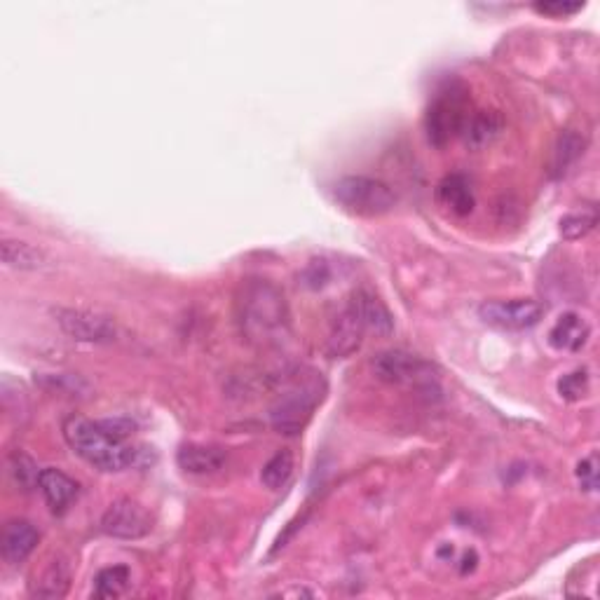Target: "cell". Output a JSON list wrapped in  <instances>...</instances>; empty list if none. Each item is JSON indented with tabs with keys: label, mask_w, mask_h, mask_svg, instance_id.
<instances>
[{
	"label": "cell",
	"mask_w": 600,
	"mask_h": 600,
	"mask_svg": "<svg viewBox=\"0 0 600 600\" xmlns=\"http://www.w3.org/2000/svg\"><path fill=\"white\" fill-rule=\"evenodd\" d=\"M242 336L256 345H277L289 333L291 315L282 289L268 279H247L235 296Z\"/></svg>",
	"instance_id": "1"
},
{
	"label": "cell",
	"mask_w": 600,
	"mask_h": 600,
	"mask_svg": "<svg viewBox=\"0 0 600 600\" xmlns=\"http://www.w3.org/2000/svg\"><path fill=\"white\" fill-rule=\"evenodd\" d=\"M64 439L78 458L99 472H125L139 462V450L125 441L113 439L101 429L99 420L71 415L64 420Z\"/></svg>",
	"instance_id": "2"
},
{
	"label": "cell",
	"mask_w": 600,
	"mask_h": 600,
	"mask_svg": "<svg viewBox=\"0 0 600 600\" xmlns=\"http://www.w3.org/2000/svg\"><path fill=\"white\" fill-rule=\"evenodd\" d=\"M469 115L472 113H469L467 87L458 83V80L443 85L427 108L425 129H427L429 143L436 148L446 146V143L455 139V136L462 134Z\"/></svg>",
	"instance_id": "3"
},
{
	"label": "cell",
	"mask_w": 600,
	"mask_h": 600,
	"mask_svg": "<svg viewBox=\"0 0 600 600\" xmlns=\"http://www.w3.org/2000/svg\"><path fill=\"white\" fill-rule=\"evenodd\" d=\"M324 397V385L322 380L315 378H303L298 383H293L289 390L279 394L275 406L270 408V422L277 432L282 434H300L303 427L308 425V420L315 413L319 401Z\"/></svg>",
	"instance_id": "4"
},
{
	"label": "cell",
	"mask_w": 600,
	"mask_h": 600,
	"mask_svg": "<svg viewBox=\"0 0 600 600\" xmlns=\"http://www.w3.org/2000/svg\"><path fill=\"white\" fill-rule=\"evenodd\" d=\"M333 197L343 209L366 218L390 214L397 204V195L385 181L361 174L343 176L333 186Z\"/></svg>",
	"instance_id": "5"
},
{
	"label": "cell",
	"mask_w": 600,
	"mask_h": 600,
	"mask_svg": "<svg viewBox=\"0 0 600 600\" xmlns=\"http://www.w3.org/2000/svg\"><path fill=\"white\" fill-rule=\"evenodd\" d=\"M373 373L390 385H408L427 390L434 385V368L418 354L406 350H385L373 359Z\"/></svg>",
	"instance_id": "6"
},
{
	"label": "cell",
	"mask_w": 600,
	"mask_h": 600,
	"mask_svg": "<svg viewBox=\"0 0 600 600\" xmlns=\"http://www.w3.org/2000/svg\"><path fill=\"white\" fill-rule=\"evenodd\" d=\"M59 329L78 343H113L118 338L115 319L104 312L87 308H57L54 310Z\"/></svg>",
	"instance_id": "7"
},
{
	"label": "cell",
	"mask_w": 600,
	"mask_h": 600,
	"mask_svg": "<svg viewBox=\"0 0 600 600\" xmlns=\"http://www.w3.org/2000/svg\"><path fill=\"white\" fill-rule=\"evenodd\" d=\"M101 530L115 540H141L153 530V518L139 502L120 497L101 516Z\"/></svg>",
	"instance_id": "8"
},
{
	"label": "cell",
	"mask_w": 600,
	"mask_h": 600,
	"mask_svg": "<svg viewBox=\"0 0 600 600\" xmlns=\"http://www.w3.org/2000/svg\"><path fill=\"white\" fill-rule=\"evenodd\" d=\"M542 305L535 300H488L479 308V317L500 331H525L540 324Z\"/></svg>",
	"instance_id": "9"
},
{
	"label": "cell",
	"mask_w": 600,
	"mask_h": 600,
	"mask_svg": "<svg viewBox=\"0 0 600 600\" xmlns=\"http://www.w3.org/2000/svg\"><path fill=\"white\" fill-rule=\"evenodd\" d=\"M347 310L357 317V322L364 326L366 333H375V336H390L394 331V317L392 312L385 308V303L375 293L359 289L352 293V298L347 300Z\"/></svg>",
	"instance_id": "10"
},
{
	"label": "cell",
	"mask_w": 600,
	"mask_h": 600,
	"mask_svg": "<svg viewBox=\"0 0 600 600\" xmlns=\"http://www.w3.org/2000/svg\"><path fill=\"white\" fill-rule=\"evenodd\" d=\"M40 542V533L36 525L24 518H15L3 528V540H0V551L10 565H19L36 551Z\"/></svg>",
	"instance_id": "11"
},
{
	"label": "cell",
	"mask_w": 600,
	"mask_h": 600,
	"mask_svg": "<svg viewBox=\"0 0 600 600\" xmlns=\"http://www.w3.org/2000/svg\"><path fill=\"white\" fill-rule=\"evenodd\" d=\"M591 326L577 312H563L549 331V345L558 352H579L589 343Z\"/></svg>",
	"instance_id": "12"
},
{
	"label": "cell",
	"mask_w": 600,
	"mask_h": 600,
	"mask_svg": "<svg viewBox=\"0 0 600 600\" xmlns=\"http://www.w3.org/2000/svg\"><path fill=\"white\" fill-rule=\"evenodd\" d=\"M38 488L43 493L45 502L50 504V509L54 514H61L71 507L75 497L80 493V486L75 483L71 476L61 472L57 467H45L40 469V479H38Z\"/></svg>",
	"instance_id": "13"
},
{
	"label": "cell",
	"mask_w": 600,
	"mask_h": 600,
	"mask_svg": "<svg viewBox=\"0 0 600 600\" xmlns=\"http://www.w3.org/2000/svg\"><path fill=\"white\" fill-rule=\"evenodd\" d=\"M176 462L186 474L195 476H207L221 472L225 465V453L221 448L214 446H202V443H188L179 450Z\"/></svg>",
	"instance_id": "14"
},
{
	"label": "cell",
	"mask_w": 600,
	"mask_h": 600,
	"mask_svg": "<svg viewBox=\"0 0 600 600\" xmlns=\"http://www.w3.org/2000/svg\"><path fill=\"white\" fill-rule=\"evenodd\" d=\"M0 258L8 268L15 270H40L47 265V254L36 244H29L15 237H5L0 242Z\"/></svg>",
	"instance_id": "15"
},
{
	"label": "cell",
	"mask_w": 600,
	"mask_h": 600,
	"mask_svg": "<svg viewBox=\"0 0 600 600\" xmlns=\"http://www.w3.org/2000/svg\"><path fill=\"white\" fill-rule=\"evenodd\" d=\"M364 333H366L364 326H361L357 322V317L345 308L343 315H340L336 319V324H333V331L329 336V352L333 357H347V354L357 352Z\"/></svg>",
	"instance_id": "16"
},
{
	"label": "cell",
	"mask_w": 600,
	"mask_h": 600,
	"mask_svg": "<svg viewBox=\"0 0 600 600\" xmlns=\"http://www.w3.org/2000/svg\"><path fill=\"white\" fill-rule=\"evenodd\" d=\"M439 200L443 207H448L453 214L467 216L474 209V190L467 176L450 174L439 183Z\"/></svg>",
	"instance_id": "17"
},
{
	"label": "cell",
	"mask_w": 600,
	"mask_h": 600,
	"mask_svg": "<svg viewBox=\"0 0 600 600\" xmlns=\"http://www.w3.org/2000/svg\"><path fill=\"white\" fill-rule=\"evenodd\" d=\"M68 589H71V568H68L66 561L61 558H54V561L47 565L36 582H33L31 593L36 598H64Z\"/></svg>",
	"instance_id": "18"
},
{
	"label": "cell",
	"mask_w": 600,
	"mask_h": 600,
	"mask_svg": "<svg viewBox=\"0 0 600 600\" xmlns=\"http://www.w3.org/2000/svg\"><path fill=\"white\" fill-rule=\"evenodd\" d=\"M586 150V136L575 132V129H565V132L558 136L556 146H554V174H565L568 169L575 165V162L582 158Z\"/></svg>",
	"instance_id": "19"
},
{
	"label": "cell",
	"mask_w": 600,
	"mask_h": 600,
	"mask_svg": "<svg viewBox=\"0 0 600 600\" xmlns=\"http://www.w3.org/2000/svg\"><path fill=\"white\" fill-rule=\"evenodd\" d=\"M132 584V570L127 565H111V568L99 570V575L94 577V596L101 600L120 598L122 593Z\"/></svg>",
	"instance_id": "20"
},
{
	"label": "cell",
	"mask_w": 600,
	"mask_h": 600,
	"mask_svg": "<svg viewBox=\"0 0 600 600\" xmlns=\"http://www.w3.org/2000/svg\"><path fill=\"white\" fill-rule=\"evenodd\" d=\"M502 129V118L497 113L490 111H476L469 115L465 129H462V134H465L467 143H472V146L481 148L486 146L495 139L497 134H500Z\"/></svg>",
	"instance_id": "21"
},
{
	"label": "cell",
	"mask_w": 600,
	"mask_h": 600,
	"mask_svg": "<svg viewBox=\"0 0 600 600\" xmlns=\"http://www.w3.org/2000/svg\"><path fill=\"white\" fill-rule=\"evenodd\" d=\"M293 469H296V460H293L291 450H277V453L265 462L261 472L263 486L270 490H282L286 483L291 481Z\"/></svg>",
	"instance_id": "22"
},
{
	"label": "cell",
	"mask_w": 600,
	"mask_h": 600,
	"mask_svg": "<svg viewBox=\"0 0 600 600\" xmlns=\"http://www.w3.org/2000/svg\"><path fill=\"white\" fill-rule=\"evenodd\" d=\"M596 223H598V211L593 207L572 211V214L561 218L563 240H570V242L582 240V237H586L593 228H596Z\"/></svg>",
	"instance_id": "23"
},
{
	"label": "cell",
	"mask_w": 600,
	"mask_h": 600,
	"mask_svg": "<svg viewBox=\"0 0 600 600\" xmlns=\"http://www.w3.org/2000/svg\"><path fill=\"white\" fill-rule=\"evenodd\" d=\"M558 392H561L563 399L579 401L582 397H586V392H589V375H586V371L563 375V378L558 380Z\"/></svg>",
	"instance_id": "24"
},
{
	"label": "cell",
	"mask_w": 600,
	"mask_h": 600,
	"mask_svg": "<svg viewBox=\"0 0 600 600\" xmlns=\"http://www.w3.org/2000/svg\"><path fill=\"white\" fill-rule=\"evenodd\" d=\"M12 474H15L19 486L26 488V490H29L31 486H36L38 479H40L36 462H33L29 455H24V453L12 455Z\"/></svg>",
	"instance_id": "25"
},
{
	"label": "cell",
	"mask_w": 600,
	"mask_h": 600,
	"mask_svg": "<svg viewBox=\"0 0 600 600\" xmlns=\"http://www.w3.org/2000/svg\"><path fill=\"white\" fill-rule=\"evenodd\" d=\"M577 481L582 490L586 493H593L598 488V458L596 455H589L577 465Z\"/></svg>",
	"instance_id": "26"
},
{
	"label": "cell",
	"mask_w": 600,
	"mask_h": 600,
	"mask_svg": "<svg viewBox=\"0 0 600 600\" xmlns=\"http://www.w3.org/2000/svg\"><path fill=\"white\" fill-rule=\"evenodd\" d=\"M582 8H584V3H561V0H558V3H537L535 5V10L537 12H542V15H549V17H570V15H575V12H582Z\"/></svg>",
	"instance_id": "27"
}]
</instances>
